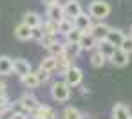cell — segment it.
I'll use <instances>...</instances> for the list:
<instances>
[{"label":"cell","instance_id":"cell-3","mask_svg":"<svg viewBox=\"0 0 132 119\" xmlns=\"http://www.w3.org/2000/svg\"><path fill=\"white\" fill-rule=\"evenodd\" d=\"M128 60H130V54H128L127 51H123L121 47H118V49L114 51V54L110 56L112 65H114V67H118V69L127 67V65H128Z\"/></svg>","mask_w":132,"mask_h":119},{"label":"cell","instance_id":"cell-22","mask_svg":"<svg viewBox=\"0 0 132 119\" xmlns=\"http://www.w3.org/2000/svg\"><path fill=\"white\" fill-rule=\"evenodd\" d=\"M74 27H76V25H74V20L65 16V18H62V20L58 22V34H63V36H65V34H67L69 31H72Z\"/></svg>","mask_w":132,"mask_h":119},{"label":"cell","instance_id":"cell-26","mask_svg":"<svg viewBox=\"0 0 132 119\" xmlns=\"http://www.w3.org/2000/svg\"><path fill=\"white\" fill-rule=\"evenodd\" d=\"M81 34H83V31H80L78 27H74L72 31H69V33L65 34V42H71V43H80Z\"/></svg>","mask_w":132,"mask_h":119},{"label":"cell","instance_id":"cell-23","mask_svg":"<svg viewBox=\"0 0 132 119\" xmlns=\"http://www.w3.org/2000/svg\"><path fill=\"white\" fill-rule=\"evenodd\" d=\"M107 40L110 42V43H114V45H121V42L125 40V34H123V31H119V29H112L110 27V31H109V34H107Z\"/></svg>","mask_w":132,"mask_h":119},{"label":"cell","instance_id":"cell-18","mask_svg":"<svg viewBox=\"0 0 132 119\" xmlns=\"http://www.w3.org/2000/svg\"><path fill=\"white\" fill-rule=\"evenodd\" d=\"M96 49H100V51H101V52H103V54H105V56L110 60V56L114 54V51L118 49V45L110 43V42L105 38V40H98V47H96Z\"/></svg>","mask_w":132,"mask_h":119},{"label":"cell","instance_id":"cell-30","mask_svg":"<svg viewBox=\"0 0 132 119\" xmlns=\"http://www.w3.org/2000/svg\"><path fill=\"white\" fill-rule=\"evenodd\" d=\"M123 51H127L128 54H132V34L130 36H125V40L121 42V45H119Z\"/></svg>","mask_w":132,"mask_h":119},{"label":"cell","instance_id":"cell-2","mask_svg":"<svg viewBox=\"0 0 132 119\" xmlns=\"http://www.w3.org/2000/svg\"><path fill=\"white\" fill-rule=\"evenodd\" d=\"M89 15L94 18V20H103L110 15V6L105 2V0H94V2H90L89 6Z\"/></svg>","mask_w":132,"mask_h":119},{"label":"cell","instance_id":"cell-27","mask_svg":"<svg viewBox=\"0 0 132 119\" xmlns=\"http://www.w3.org/2000/svg\"><path fill=\"white\" fill-rule=\"evenodd\" d=\"M63 119H83V115H81V112H80L78 108L67 106V108L63 110Z\"/></svg>","mask_w":132,"mask_h":119},{"label":"cell","instance_id":"cell-29","mask_svg":"<svg viewBox=\"0 0 132 119\" xmlns=\"http://www.w3.org/2000/svg\"><path fill=\"white\" fill-rule=\"evenodd\" d=\"M63 45H65V43H62V42H54L51 47H47V51H49L53 56H58V54L63 52Z\"/></svg>","mask_w":132,"mask_h":119},{"label":"cell","instance_id":"cell-21","mask_svg":"<svg viewBox=\"0 0 132 119\" xmlns=\"http://www.w3.org/2000/svg\"><path fill=\"white\" fill-rule=\"evenodd\" d=\"M0 74L2 76L13 74V60L9 56H0Z\"/></svg>","mask_w":132,"mask_h":119},{"label":"cell","instance_id":"cell-5","mask_svg":"<svg viewBox=\"0 0 132 119\" xmlns=\"http://www.w3.org/2000/svg\"><path fill=\"white\" fill-rule=\"evenodd\" d=\"M31 119H56V112L47 105H40L36 110L31 112Z\"/></svg>","mask_w":132,"mask_h":119},{"label":"cell","instance_id":"cell-6","mask_svg":"<svg viewBox=\"0 0 132 119\" xmlns=\"http://www.w3.org/2000/svg\"><path fill=\"white\" fill-rule=\"evenodd\" d=\"M63 13H65L67 18H72L74 20L78 15L83 13V9H81V4L78 2V0H67V2L63 4Z\"/></svg>","mask_w":132,"mask_h":119},{"label":"cell","instance_id":"cell-13","mask_svg":"<svg viewBox=\"0 0 132 119\" xmlns=\"http://www.w3.org/2000/svg\"><path fill=\"white\" fill-rule=\"evenodd\" d=\"M20 103H22V106H24V110L26 112H33V110H36L38 106H40V103H38V99L33 96V94H24L20 99H18Z\"/></svg>","mask_w":132,"mask_h":119},{"label":"cell","instance_id":"cell-33","mask_svg":"<svg viewBox=\"0 0 132 119\" xmlns=\"http://www.w3.org/2000/svg\"><path fill=\"white\" fill-rule=\"evenodd\" d=\"M42 2H44L45 6H51V4H58L60 0H42Z\"/></svg>","mask_w":132,"mask_h":119},{"label":"cell","instance_id":"cell-1","mask_svg":"<svg viewBox=\"0 0 132 119\" xmlns=\"http://www.w3.org/2000/svg\"><path fill=\"white\" fill-rule=\"evenodd\" d=\"M51 97L58 103H65L71 97V85L63 79V81H54L51 85Z\"/></svg>","mask_w":132,"mask_h":119},{"label":"cell","instance_id":"cell-4","mask_svg":"<svg viewBox=\"0 0 132 119\" xmlns=\"http://www.w3.org/2000/svg\"><path fill=\"white\" fill-rule=\"evenodd\" d=\"M63 78H65V81H67L71 87H78V85L81 83V79H83V72H81L80 67L71 65V69L63 74Z\"/></svg>","mask_w":132,"mask_h":119},{"label":"cell","instance_id":"cell-31","mask_svg":"<svg viewBox=\"0 0 132 119\" xmlns=\"http://www.w3.org/2000/svg\"><path fill=\"white\" fill-rule=\"evenodd\" d=\"M11 119H27V115H26V112H15Z\"/></svg>","mask_w":132,"mask_h":119},{"label":"cell","instance_id":"cell-15","mask_svg":"<svg viewBox=\"0 0 132 119\" xmlns=\"http://www.w3.org/2000/svg\"><path fill=\"white\" fill-rule=\"evenodd\" d=\"M56 67H58V60H56V56H53V54H49L47 58H44L42 61H40V70H45V72H54L56 70Z\"/></svg>","mask_w":132,"mask_h":119},{"label":"cell","instance_id":"cell-24","mask_svg":"<svg viewBox=\"0 0 132 119\" xmlns=\"http://www.w3.org/2000/svg\"><path fill=\"white\" fill-rule=\"evenodd\" d=\"M109 31H110V27L105 25V24H96V25L92 27V33H94V36H96L98 40H105L107 34H109Z\"/></svg>","mask_w":132,"mask_h":119},{"label":"cell","instance_id":"cell-7","mask_svg":"<svg viewBox=\"0 0 132 119\" xmlns=\"http://www.w3.org/2000/svg\"><path fill=\"white\" fill-rule=\"evenodd\" d=\"M15 38L20 40V42H29L33 40V27H29L27 24H18L15 27Z\"/></svg>","mask_w":132,"mask_h":119},{"label":"cell","instance_id":"cell-12","mask_svg":"<svg viewBox=\"0 0 132 119\" xmlns=\"http://www.w3.org/2000/svg\"><path fill=\"white\" fill-rule=\"evenodd\" d=\"M47 18H49V20H54V22H60L62 18H65L63 6H60V2L47 6Z\"/></svg>","mask_w":132,"mask_h":119},{"label":"cell","instance_id":"cell-10","mask_svg":"<svg viewBox=\"0 0 132 119\" xmlns=\"http://www.w3.org/2000/svg\"><path fill=\"white\" fill-rule=\"evenodd\" d=\"M112 119H132V110L123 103H116L112 106Z\"/></svg>","mask_w":132,"mask_h":119},{"label":"cell","instance_id":"cell-28","mask_svg":"<svg viewBox=\"0 0 132 119\" xmlns=\"http://www.w3.org/2000/svg\"><path fill=\"white\" fill-rule=\"evenodd\" d=\"M42 29H44V33H53V34H58V22H54V20H45L44 24H42Z\"/></svg>","mask_w":132,"mask_h":119},{"label":"cell","instance_id":"cell-9","mask_svg":"<svg viewBox=\"0 0 132 119\" xmlns=\"http://www.w3.org/2000/svg\"><path fill=\"white\" fill-rule=\"evenodd\" d=\"M13 72L22 78V76L31 72V63L27 60H24V58H15L13 60Z\"/></svg>","mask_w":132,"mask_h":119},{"label":"cell","instance_id":"cell-20","mask_svg":"<svg viewBox=\"0 0 132 119\" xmlns=\"http://www.w3.org/2000/svg\"><path fill=\"white\" fill-rule=\"evenodd\" d=\"M56 60H58V67H56V70L60 72V74H65L69 69H71V58L65 54V52H62V54H58L56 56Z\"/></svg>","mask_w":132,"mask_h":119},{"label":"cell","instance_id":"cell-34","mask_svg":"<svg viewBox=\"0 0 132 119\" xmlns=\"http://www.w3.org/2000/svg\"><path fill=\"white\" fill-rule=\"evenodd\" d=\"M130 34H132V31H130Z\"/></svg>","mask_w":132,"mask_h":119},{"label":"cell","instance_id":"cell-25","mask_svg":"<svg viewBox=\"0 0 132 119\" xmlns=\"http://www.w3.org/2000/svg\"><path fill=\"white\" fill-rule=\"evenodd\" d=\"M38 42H40V45H42V47H45V49H47V47H51L54 42H58V34H53V33H44V34H42V38H40Z\"/></svg>","mask_w":132,"mask_h":119},{"label":"cell","instance_id":"cell-14","mask_svg":"<svg viewBox=\"0 0 132 119\" xmlns=\"http://www.w3.org/2000/svg\"><path fill=\"white\" fill-rule=\"evenodd\" d=\"M22 79V85L26 87V88H36L42 81H40V76H38V72H29V74H26V76H22L20 78Z\"/></svg>","mask_w":132,"mask_h":119},{"label":"cell","instance_id":"cell-11","mask_svg":"<svg viewBox=\"0 0 132 119\" xmlns=\"http://www.w3.org/2000/svg\"><path fill=\"white\" fill-rule=\"evenodd\" d=\"M80 45L83 47V51H94V49L98 47V38L94 36L92 31L83 33V34H81V40H80Z\"/></svg>","mask_w":132,"mask_h":119},{"label":"cell","instance_id":"cell-16","mask_svg":"<svg viewBox=\"0 0 132 119\" xmlns=\"http://www.w3.org/2000/svg\"><path fill=\"white\" fill-rule=\"evenodd\" d=\"M81 51H83V47H81L80 43H71V42H65V45H63V52H65L71 60L78 58V56L81 54Z\"/></svg>","mask_w":132,"mask_h":119},{"label":"cell","instance_id":"cell-17","mask_svg":"<svg viewBox=\"0 0 132 119\" xmlns=\"http://www.w3.org/2000/svg\"><path fill=\"white\" fill-rule=\"evenodd\" d=\"M109 58L100 51V49H94L92 51V54H90V65L94 67V69H101L103 65H105V61H107Z\"/></svg>","mask_w":132,"mask_h":119},{"label":"cell","instance_id":"cell-8","mask_svg":"<svg viewBox=\"0 0 132 119\" xmlns=\"http://www.w3.org/2000/svg\"><path fill=\"white\" fill-rule=\"evenodd\" d=\"M74 25H76L80 31L89 33V31H92V27H94V25H92V16L81 13V15H78V16L74 18Z\"/></svg>","mask_w":132,"mask_h":119},{"label":"cell","instance_id":"cell-19","mask_svg":"<svg viewBox=\"0 0 132 119\" xmlns=\"http://www.w3.org/2000/svg\"><path fill=\"white\" fill-rule=\"evenodd\" d=\"M24 24H27L29 27H40L42 25V18H40V15L38 13H35V11H27L26 15H24Z\"/></svg>","mask_w":132,"mask_h":119},{"label":"cell","instance_id":"cell-32","mask_svg":"<svg viewBox=\"0 0 132 119\" xmlns=\"http://www.w3.org/2000/svg\"><path fill=\"white\" fill-rule=\"evenodd\" d=\"M2 94H6V83L0 79V96H2Z\"/></svg>","mask_w":132,"mask_h":119}]
</instances>
